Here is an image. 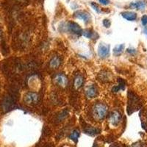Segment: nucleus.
I'll list each match as a JSON object with an SVG mask.
<instances>
[{"mask_svg": "<svg viewBox=\"0 0 147 147\" xmlns=\"http://www.w3.org/2000/svg\"><path fill=\"white\" fill-rule=\"evenodd\" d=\"M99 2L104 5H107L110 3V1H109V0H99Z\"/></svg>", "mask_w": 147, "mask_h": 147, "instance_id": "b1692460", "label": "nucleus"}, {"mask_svg": "<svg viewBox=\"0 0 147 147\" xmlns=\"http://www.w3.org/2000/svg\"><path fill=\"white\" fill-rule=\"evenodd\" d=\"M139 116H140L143 129L147 131V106L140 109Z\"/></svg>", "mask_w": 147, "mask_h": 147, "instance_id": "0eeeda50", "label": "nucleus"}, {"mask_svg": "<svg viewBox=\"0 0 147 147\" xmlns=\"http://www.w3.org/2000/svg\"><path fill=\"white\" fill-rule=\"evenodd\" d=\"M144 33L147 35V27H145V29H144Z\"/></svg>", "mask_w": 147, "mask_h": 147, "instance_id": "bb28decb", "label": "nucleus"}, {"mask_svg": "<svg viewBox=\"0 0 147 147\" xmlns=\"http://www.w3.org/2000/svg\"><path fill=\"white\" fill-rule=\"evenodd\" d=\"M130 147H140V143H136V144H132Z\"/></svg>", "mask_w": 147, "mask_h": 147, "instance_id": "a878e982", "label": "nucleus"}, {"mask_svg": "<svg viewBox=\"0 0 147 147\" xmlns=\"http://www.w3.org/2000/svg\"><path fill=\"white\" fill-rule=\"evenodd\" d=\"M119 85H116V86H114L112 88V91L113 93H117L120 90H124L126 86V82L123 80V79L119 78Z\"/></svg>", "mask_w": 147, "mask_h": 147, "instance_id": "9b49d317", "label": "nucleus"}, {"mask_svg": "<svg viewBox=\"0 0 147 147\" xmlns=\"http://www.w3.org/2000/svg\"><path fill=\"white\" fill-rule=\"evenodd\" d=\"M82 35L85 37H86L87 38H95L94 35H97L96 32H94L93 30H90V29L82 30Z\"/></svg>", "mask_w": 147, "mask_h": 147, "instance_id": "a211bd4d", "label": "nucleus"}, {"mask_svg": "<svg viewBox=\"0 0 147 147\" xmlns=\"http://www.w3.org/2000/svg\"><path fill=\"white\" fill-rule=\"evenodd\" d=\"M111 22L109 19H104L103 20V25L106 27V28H109L110 27Z\"/></svg>", "mask_w": 147, "mask_h": 147, "instance_id": "4be33fe9", "label": "nucleus"}, {"mask_svg": "<svg viewBox=\"0 0 147 147\" xmlns=\"http://www.w3.org/2000/svg\"><path fill=\"white\" fill-rule=\"evenodd\" d=\"M141 22L144 26H146L147 24V16H144L141 18Z\"/></svg>", "mask_w": 147, "mask_h": 147, "instance_id": "5701e85b", "label": "nucleus"}, {"mask_svg": "<svg viewBox=\"0 0 147 147\" xmlns=\"http://www.w3.org/2000/svg\"><path fill=\"white\" fill-rule=\"evenodd\" d=\"M84 83V79L82 76H78L74 80V87L77 89L82 87V85Z\"/></svg>", "mask_w": 147, "mask_h": 147, "instance_id": "dca6fc26", "label": "nucleus"}, {"mask_svg": "<svg viewBox=\"0 0 147 147\" xmlns=\"http://www.w3.org/2000/svg\"><path fill=\"white\" fill-rule=\"evenodd\" d=\"M121 119V115L120 113L118 111H113L110 113L109 121L111 123V124L113 126H117L119 124Z\"/></svg>", "mask_w": 147, "mask_h": 147, "instance_id": "423d86ee", "label": "nucleus"}, {"mask_svg": "<svg viewBox=\"0 0 147 147\" xmlns=\"http://www.w3.org/2000/svg\"><path fill=\"white\" fill-rule=\"evenodd\" d=\"M85 93L88 98H94L98 95V90L95 85H90L86 88Z\"/></svg>", "mask_w": 147, "mask_h": 147, "instance_id": "1a4fd4ad", "label": "nucleus"}, {"mask_svg": "<svg viewBox=\"0 0 147 147\" xmlns=\"http://www.w3.org/2000/svg\"><path fill=\"white\" fill-rule=\"evenodd\" d=\"M74 16L76 18H79V19L83 20L85 23H88L90 22V15L88 13H86V12L82 11V10H78V11L74 13Z\"/></svg>", "mask_w": 147, "mask_h": 147, "instance_id": "6e6552de", "label": "nucleus"}, {"mask_svg": "<svg viewBox=\"0 0 147 147\" xmlns=\"http://www.w3.org/2000/svg\"><path fill=\"white\" fill-rule=\"evenodd\" d=\"M80 134L79 131L74 130L71 132V134L69 137H70V138L72 140H74V142L77 143V140H78L79 137H80Z\"/></svg>", "mask_w": 147, "mask_h": 147, "instance_id": "aec40b11", "label": "nucleus"}, {"mask_svg": "<svg viewBox=\"0 0 147 147\" xmlns=\"http://www.w3.org/2000/svg\"><path fill=\"white\" fill-rule=\"evenodd\" d=\"M67 29L69 30L70 32L76 34L77 35H82V30L78 24L74 22H69L67 25Z\"/></svg>", "mask_w": 147, "mask_h": 147, "instance_id": "39448f33", "label": "nucleus"}, {"mask_svg": "<svg viewBox=\"0 0 147 147\" xmlns=\"http://www.w3.org/2000/svg\"><path fill=\"white\" fill-rule=\"evenodd\" d=\"M127 52L128 53H130V54H135L136 52V49H128L127 50Z\"/></svg>", "mask_w": 147, "mask_h": 147, "instance_id": "393cba45", "label": "nucleus"}, {"mask_svg": "<svg viewBox=\"0 0 147 147\" xmlns=\"http://www.w3.org/2000/svg\"><path fill=\"white\" fill-rule=\"evenodd\" d=\"M90 5H91V7L94 9V10H95L96 12H97V13H100V9H99V6H98L95 2H91V3H90Z\"/></svg>", "mask_w": 147, "mask_h": 147, "instance_id": "412c9836", "label": "nucleus"}, {"mask_svg": "<svg viewBox=\"0 0 147 147\" xmlns=\"http://www.w3.org/2000/svg\"><path fill=\"white\" fill-rule=\"evenodd\" d=\"M110 147H119L118 146H115V145H112Z\"/></svg>", "mask_w": 147, "mask_h": 147, "instance_id": "cd10ccee", "label": "nucleus"}, {"mask_svg": "<svg viewBox=\"0 0 147 147\" xmlns=\"http://www.w3.org/2000/svg\"><path fill=\"white\" fill-rule=\"evenodd\" d=\"M124 49V44H120V45H118L113 49V53L114 55H116V56H119L123 52V50Z\"/></svg>", "mask_w": 147, "mask_h": 147, "instance_id": "6ab92c4d", "label": "nucleus"}, {"mask_svg": "<svg viewBox=\"0 0 147 147\" xmlns=\"http://www.w3.org/2000/svg\"><path fill=\"white\" fill-rule=\"evenodd\" d=\"M55 82L58 85L61 86V87H65L68 84V80H67L66 77L64 74H57L55 78Z\"/></svg>", "mask_w": 147, "mask_h": 147, "instance_id": "9d476101", "label": "nucleus"}, {"mask_svg": "<svg viewBox=\"0 0 147 147\" xmlns=\"http://www.w3.org/2000/svg\"><path fill=\"white\" fill-rule=\"evenodd\" d=\"M99 78L101 81L104 82H109L111 79V74H110L109 72L106 71H102L100 72L99 74Z\"/></svg>", "mask_w": 147, "mask_h": 147, "instance_id": "4468645a", "label": "nucleus"}, {"mask_svg": "<svg viewBox=\"0 0 147 147\" xmlns=\"http://www.w3.org/2000/svg\"><path fill=\"white\" fill-rule=\"evenodd\" d=\"M60 63H61V60H60V57L57 56H55L52 58L50 61V66L53 69H57L60 66Z\"/></svg>", "mask_w": 147, "mask_h": 147, "instance_id": "2eb2a0df", "label": "nucleus"}, {"mask_svg": "<svg viewBox=\"0 0 147 147\" xmlns=\"http://www.w3.org/2000/svg\"><path fill=\"white\" fill-rule=\"evenodd\" d=\"M38 101V95L34 92H29L24 96V102L28 105H36Z\"/></svg>", "mask_w": 147, "mask_h": 147, "instance_id": "20e7f679", "label": "nucleus"}, {"mask_svg": "<svg viewBox=\"0 0 147 147\" xmlns=\"http://www.w3.org/2000/svg\"><path fill=\"white\" fill-rule=\"evenodd\" d=\"M143 102L141 99L132 90L128 92V102H127V111L128 115H131L134 112L141 109Z\"/></svg>", "mask_w": 147, "mask_h": 147, "instance_id": "f257e3e1", "label": "nucleus"}, {"mask_svg": "<svg viewBox=\"0 0 147 147\" xmlns=\"http://www.w3.org/2000/svg\"><path fill=\"white\" fill-rule=\"evenodd\" d=\"M122 16L124 17L125 19L127 21H135L137 18V14L134 12L130 11H127V12H123L121 13Z\"/></svg>", "mask_w": 147, "mask_h": 147, "instance_id": "f8f14e48", "label": "nucleus"}, {"mask_svg": "<svg viewBox=\"0 0 147 147\" xmlns=\"http://www.w3.org/2000/svg\"><path fill=\"white\" fill-rule=\"evenodd\" d=\"M110 45L100 43L99 44V47H98V50H97L99 57H102V58H106V57H108L109 55H110Z\"/></svg>", "mask_w": 147, "mask_h": 147, "instance_id": "7ed1b4c3", "label": "nucleus"}, {"mask_svg": "<svg viewBox=\"0 0 147 147\" xmlns=\"http://www.w3.org/2000/svg\"><path fill=\"white\" fill-rule=\"evenodd\" d=\"M84 131L86 134L89 135V136H95V135H97L98 133L100 132V129H99L95 128V127H92L90 126L89 127H85V129H84Z\"/></svg>", "mask_w": 147, "mask_h": 147, "instance_id": "ddd939ff", "label": "nucleus"}, {"mask_svg": "<svg viewBox=\"0 0 147 147\" xmlns=\"http://www.w3.org/2000/svg\"><path fill=\"white\" fill-rule=\"evenodd\" d=\"M107 107L104 104H96L93 109V114L97 120H103L107 115Z\"/></svg>", "mask_w": 147, "mask_h": 147, "instance_id": "f03ea898", "label": "nucleus"}, {"mask_svg": "<svg viewBox=\"0 0 147 147\" xmlns=\"http://www.w3.org/2000/svg\"><path fill=\"white\" fill-rule=\"evenodd\" d=\"M130 5L131 7H135V8L138 9V10H141L146 7V2L144 1H139V2H132Z\"/></svg>", "mask_w": 147, "mask_h": 147, "instance_id": "f3484780", "label": "nucleus"}]
</instances>
